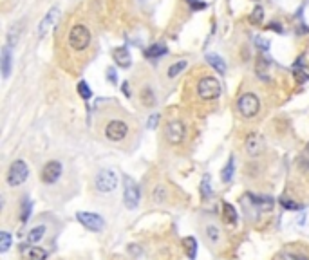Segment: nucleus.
<instances>
[{
    "label": "nucleus",
    "mask_w": 309,
    "mask_h": 260,
    "mask_svg": "<svg viewBox=\"0 0 309 260\" xmlns=\"http://www.w3.org/2000/svg\"><path fill=\"white\" fill-rule=\"evenodd\" d=\"M90 38L92 36H90L89 27L83 26V24H76V26H73L71 31H69L67 42L74 51H85L90 45Z\"/></svg>",
    "instance_id": "1"
},
{
    "label": "nucleus",
    "mask_w": 309,
    "mask_h": 260,
    "mask_svg": "<svg viewBox=\"0 0 309 260\" xmlns=\"http://www.w3.org/2000/svg\"><path fill=\"white\" fill-rule=\"evenodd\" d=\"M223 92V87L221 83L217 82V78L214 76H204V78L199 80L197 83V96L201 100L204 101H212V100H217Z\"/></svg>",
    "instance_id": "2"
},
{
    "label": "nucleus",
    "mask_w": 309,
    "mask_h": 260,
    "mask_svg": "<svg viewBox=\"0 0 309 260\" xmlns=\"http://www.w3.org/2000/svg\"><path fill=\"white\" fill-rule=\"evenodd\" d=\"M237 108H239L240 116L244 117H255L261 110V101L253 92H246L240 96V100L237 101Z\"/></svg>",
    "instance_id": "3"
},
{
    "label": "nucleus",
    "mask_w": 309,
    "mask_h": 260,
    "mask_svg": "<svg viewBox=\"0 0 309 260\" xmlns=\"http://www.w3.org/2000/svg\"><path fill=\"white\" fill-rule=\"evenodd\" d=\"M186 136V126L179 119H172L165 126V138L170 145H181Z\"/></svg>",
    "instance_id": "4"
},
{
    "label": "nucleus",
    "mask_w": 309,
    "mask_h": 260,
    "mask_svg": "<svg viewBox=\"0 0 309 260\" xmlns=\"http://www.w3.org/2000/svg\"><path fill=\"white\" fill-rule=\"evenodd\" d=\"M27 175H29V168L22 159L15 161L13 165L9 166L8 172V184L9 186H20L22 182H26Z\"/></svg>",
    "instance_id": "5"
},
{
    "label": "nucleus",
    "mask_w": 309,
    "mask_h": 260,
    "mask_svg": "<svg viewBox=\"0 0 309 260\" xmlns=\"http://www.w3.org/2000/svg\"><path fill=\"white\" fill-rule=\"evenodd\" d=\"M96 190L101 193H109V191L116 190L118 186V175L112 170H101L94 179Z\"/></svg>",
    "instance_id": "6"
},
{
    "label": "nucleus",
    "mask_w": 309,
    "mask_h": 260,
    "mask_svg": "<svg viewBox=\"0 0 309 260\" xmlns=\"http://www.w3.org/2000/svg\"><path fill=\"white\" fill-rule=\"evenodd\" d=\"M76 219L80 224L85 226L89 231H94V233H99L103 230V226H105V221L101 219V215L92 212H78Z\"/></svg>",
    "instance_id": "7"
},
{
    "label": "nucleus",
    "mask_w": 309,
    "mask_h": 260,
    "mask_svg": "<svg viewBox=\"0 0 309 260\" xmlns=\"http://www.w3.org/2000/svg\"><path fill=\"white\" fill-rule=\"evenodd\" d=\"M123 203L127 210H136L139 206V188L130 177H125Z\"/></svg>",
    "instance_id": "8"
},
{
    "label": "nucleus",
    "mask_w": 309,
    "mask_h": 260,
    "mask_svg": "<svg viewBox=\"0 0 309 260\" xmlns=\"http://www.w3.org/2000/svg\"><path fill=\"white\" fill-rule=\"evenodd\" d=\"M127 134H129V125L121 119H112L105 126V136L111 141H121V139L127 138Z\"/></svg>",
    "instance_id": "9"
},
{
    "label": "nucleus",
    "mask_w": 309,
    "mask_h": 260,
    "mask_svg": "<svg viewBox=\"0 0 309 260\" xmlns=\"http://www.w3.org/2000/svg\"><path fill=\"white\" fill-rule=\"evenodd\" d=\"M62 170L64 168H62L60 161H49L47 165L42 168L40 179H42V182H45V184H53V182H56L58 179H60Z\"/></svg>",
    "instance_id": "10"
},
{
    "label": "nucleus",
    "mask_w": 309,
    "mask_h": 260,
    "mask_svg": "<svg viewBox=\"0 0 309 260\" xmlns=\"http://www.w3.org/2000/svg\"><path fill=\"white\" fill-rule=\"evenodd\" d=\"M58 15H60V9H58V8H51L47 11V15H43V18L40 20V24H38V36H40V38H43V36L49 33V29H53V26H55V22H56V18H58Z\"/></svg>",
    "instance_id": "11"
},
{
    "label": "nucleus",
    "mask_w": 309,
    "mask_h": 260,
    "mask_svg": "<svg viewBox=\"0 0 309 260\" xmlns=\"http://www.w3.org/2000/svg\"><path fill=\"white\" fill-rule=\"evenodd\" d=\"M112 56H114L116 65L121 69H129L130 63H132V58H130V52L127 47H116L112 51Z\"/></svg>",
    "instance_id": "12"
},
{
    "label": "nucleus",
    "mask_w": 309,
    "mask_h": 260,
    "mask_svg": "<svg viewBox=\"0 0 309 260\" xmlns=\"http://www.w3.org/2000/svg\"><path fill=\"white\" fill-rule=\"evenodd\" d=\"M244 148H246V152H248V154H249L251 157L259 156V152H261V148H262V139H261V136L255 134V132H251V134H249L248 138H246Z\"/></svg>",
    "instance_id": "13"
},
{
    "label": "nucleus",
    "mask_w": 309,
    "mask_h": 260,
    "mask_svg": "<svg viewBox=\"0 0 309 260\" xmlns=\"http://www.w3.org/2000/svg\"><path fill=\"white\" fill-rule=\"evenodd\" d=\"M11 63H13V54H11V47L4 45L2 47V76L9 78L11 74Z\"/></svg>",
    "instance_id": "14"
},
{
    "label": "nucleus",
    "mask_w": 309,
    "mask_h": 260,
    "mask_svg": "<svg viewBox=\"0 0 309 260\" xmlns=\"http://www.w3.org/2000/svg\"><path fill=\"white\" fill-rule=\"evenodd\" d=\"M168 52V49H167V45L165 43H154V45H150L148 49H145V56L146 58H159V56H165Z\"/></svg>",
    "instance_id": "15"
},
{
    "label": "nucleus",
    "mask_w": 309,
    "mask_h": 260,
    "mask_svg": "<svg viewBox=\"0 0 309 260\" xmlns=\"http://www.w3.org/2000/svg\"><path fill=\"white\" fill-rule=\"evenodd\" d=\"M206 61H208V63H210L219 74L226 73V63H224V60L219 56V54H212V52L210 54H206Z\"/></svg>",
    "instance_id": "16"
},
{
    "label": "nucleus",
    "mask_w": 309,
    "mask_h": 260,
    "mask_svg": "<svg viewBox=\"0 0 309 260\" xmlns=\"http://www.w3.org/2000/svg\"><path fill=\"white\" fill-rule=\"evenodd\" d=\"M183 247H185V253L188 255L190 260H193L197 256V240L193 237H185L183 238Z\"/></svg>",
    "instance_id": "17"
},
{
    "label": "nucleus",
    "mask_w": 309,
    "mask_h": 260,
    "mask_svg": "<svg viewBox=\"0 0 309 260\" xmlns=\"http://www.w3.org/2000/svg\"><path fill=\"white\" fill-rule=\"evenodd\" d=\"M223 217L226 224L230 226L237 224V210L230 203H223Z\"/></svg>",
    "instance_id": "18"
},
{
    "label": "nucleus",
    "mask_w": 309,
    "mask_h": 260,
    "mask_svg": "<svg viewBox=\"0 0 309 260\" xmlns=\"http://www.w3.org/2000/svg\"><path fill=\"white\" fill-rule=\"evenodd\" d=\"M233 170H235V159H233V156H232L230 159H228L226 166L221 170V179H223V182H230V181H232Z\"/></svg>",
    "instance_id": "19"
},
{
    "label": "nucleus",
    "mask_w": 309,
    "mask_h": 260,
    "mask_svg": "<svg viewBox=\"0 0 309 260\" xmlns=\"http://www.w3.org/2000/svg\"><path fill=\"white\" fill-rule=\"evenodd\" d=\"M20 27H22V22H17V24H13V26L9 27V31H8V45H9V47L18 42V36H20Z\"/></svg>",
    "instance_id": "20"
},
{
    "label": "nucleus",
    "mask_w": 309,
    "mask_h": 260,
    "mask_svg": "<svg viewBox=\"0 0 309 260\" xmlns=\"http://www.w3.org/2000/svg\"><path fill=\"white\" fill-rule=\"evenodd\" d=\"M249 199L253 201L255 206H261L262 210L273 208V199H270V197H257V195H251V193H249Z\"/></svg>",
    "instance_id": "21"
},
{
    "label": "nucleus",
    "mask_w": 309,
    "mask_h": 260,
    "mask_svg": "<svg viewBox=\"0 0 309 260\" xmlns=\"http://www.w3.org/2000/svg\"><path fill=\"white\" fill-rule=\"evenodd\" d=\"M43 235H45V226H34L33 230L29 231V235H27V242H31V244L38 242Z\"/></svg>",
    "instance_id": "22"
},
{
    "label": "nucleus",
    "mask_w": 309,
    "mask_h": 260,
    "mask_svg": "<svg viewBox=\"0 0 309 260\" xmlns=\"http://www.w3.org/2000/svg\"><path fill=\"white\" fill-rule=\"evenodd\" d=\"M248 20H249V24H253V26H261V22L264 20V9H262L261 6H257V8L251 11Z\"/></svg>",
    "instance_id": "23"
},
{
    "label": "nucleus",
    "mask_w": 309,
    "mask_h": 260,
    "mask_svg": "<svg viewBox=\"0 0 309 260\" xmlns=\"http://www.w3.org/2000/svg\"><path fill=\"white\" fill-rule=\"evenodd\" d=\"M78 94H80V98H82V100H90V98H92V91H90V87H89V83L87 82H80L78 83Z\"/></svg>",
    "instance_id": "24"
},
{
    "label": "nucleus",
    "mask_w": 309,
    "mask_h": 260,
    "mask_svg": "<svg viewBox=\"0 0 309 260\" xmlns=\"http://www.w3.org/2000/svg\"><path fill=\"white\" fill-rule=\"evenodd\" d=\"M186 61L183 60V61H177V63H174V65H170L168 67V78H176L177 74L181 73V71H185L186 69Z\"/></svg>",
    "instance_id": "25"
},
{
    "label": "nucleus",
    "mask_w": 309,
    "mask_h": 260,
    "mask_svg": "<svg viewBox=\"0 0 309 260\" xmlns=\"http://www.w3.org/2000/svg\"><path fill=\"white\" fill-rule=\"evenodd\" d=\"M47 258V251L43 247H31L29 249V260H45Z\"/></svg>",
    "instance_id": "26"
},
{
    "label": "nucleus",
    "mask_w": 309,
    "mask_h": 260,
    "mask_svg": "<svg viewBox=\"0 0 309 260\" xmlns=\"http://www.w3.org/2000/svg\"><path fill=\"white\" fill-rule=\"evenodd\" d=\"M31 208H33V204H31V201L26 197V199L22 201V212H20V221H22V222H26L27 219H29Z\"/></svg>",
    "instance_id": "27"
},
{
    "label": "nucleus",
    "mask_w": 309,
    "mask_h": 260,
    "mask_svg": "<svg viewBox=\"0 0 309 260\" xmlns=\"http://www.w3.org/2000/svg\"><path fill=\"white\" fill-rule=\"evenodd\" d=\"M9 246H11V235L8 231H2L0 233V251L6 253L9 249Z\"/></svg>",
    "instance_id": "28"
},
{
    "label": "nucleus",
    "mask_w": 309,
    "mask_h": 260,
    "mask_svg": "<svg viewBox=\"0 0 309 260\" xmlns=\"http://www.w3.org/2000/svg\"><path fill=\"white\" fill-rule=\"evenodd\" d=\"M280 204H282V208H286V210H291V212H296V210H300L302 206L298 203H295V201H291V199H288V197H280V201H279Z\"/></svg>",
    "instance_id": "29"
},
{
    "label": "nucleus",
    "mask_w": 309,
    "mask_h": 260,
    "mask_svg": "<svg viewBox=\"0 0 309 260\" xmlns=\"http://www.w3.org/2000/svg\"><path fill=\"white\" fill-rule=\"evenodd\" d=\"M201 195H202V199H208V197L212 195L210 175H204V179H202V182H201Z\"/></svg>",
    "instance_id": "30"
},
{
    "label": "nucleus",
    "mask_w": 309,
    "mask_h": 260,
    "mask_svg": "<svg viewBox=\"0 0 309 260\" xmlns=\"http://www.w3.org/2000/svg\"><path fill=\"white\" fill-rule=\"evenodd\" d=\"M293 76H295V80H296V83H298V85H304V83L309 82V74L305 73V71H295V73H293Z\"/></svg>",
    "instance_id": "31"
},
{
    "label": "nucleus",
    "mask_w": 309,
    "mask_h": 260,
    "mask_svg": "<svg viewBox=\"0 0 309 260\" xmlns=\"http://www.w3.org/2000/svg\"><path fill=\"white\" fill-rule=\"evenodd\" d=\"M206 235H208V238H210L212 242H217V240H219V230H217L215 226H208V228H206Z\"/></svg>",
    "instance_id": "32"
},
{
    "label": "nucleus",
    "mask_w": 309,
    "mask_h": 260,
    "mask_svg": "<svg viewBox=\"0 0 309 260\" xmlns=\"http://www.w3.org/2000/svg\"><path fill=\"white\" fill-rule=\"evenodd\" d=\"M159 114L158 112H154V114H150V117H148V121H146V128L148 130H154L156 126L159 125Z\"/></svg>",
    "instance_id": "33"
},
{
    "label": "nucleus",
    "mask_w": 309,
    "mask_h": 260,
    "mask_svg": "<svg viewBox=\"0 0 309 260\" xmlns=\"http://www.w3.org/2000/svg\"><path fill=\"white\" fill-rule=\"evenodd\" d=\"M165 195H167V193H165V188L163 186H158L154 190V201H156V203H163Z\"/></svg>",
    "instance_id": "34"
},
{
    "label": "nucleus",
    "mask_w": 309,
    "mask_h": 260,
    "mask_svg": "<svg viewBox=\"0 0 309 260\" xmlns=\"http://www.w3.org/2000/svg\"><path fill=\"white\" fill-rule=\"evenodd\" d=\"M188 4H190V8H192L193 11L206 8V2H202V0H188Z\"/></svg>",
    "instance_id": "35"
},
{
    "label": "nucleus",
    "mask_w": 309,
    "mask_h": 260,
    "mask_svg": "<svg viewBox=\"0 0 309 260\" xmlns=\"http://www.w3.org/2000/svg\"><path fill=\"white\" fill-rule=\"evenodd\" d=\"M107 78H109V82H112V83H116L118 82V76H116V73H114V69H107Z\"/></svg>",
    "instance_id": "36"
},
{
    "label": "nucleus",
    "mask_w": 309,
    "mask_h": 260,
    "mask_svg": "<svg viewBox=\"0 0 309 260\" xmlns=\"http://www.w3.org/2000/svg\"><path fill=\"white\" fill-rule=\"evenodd\" d=\"M268 29L277 31V33H282V27H280V24H270V26H268Z\"/></svg>",
    "instance_id": "37"
},
{
    "label": "nucleus",
    "mask_w": 309,
    "mask_h": 260,
    "mask_svg": "<svg viewBox=\"0 0 309 260\" xmlns=\"http://www.w3.org/2000/svg\"><path fill=\"white\" fill-rule=\"evenodd\" d=\"M123 94L127 96V98H130V91H129V83L125 82L123 83Z\"/></svg>",
    "instance_id": "38"
}]
</instances>
